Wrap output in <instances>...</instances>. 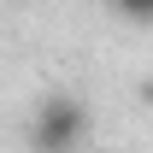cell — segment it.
Wrapping results in <instances>:
<instances>
[{"mask_svg":"<svg viewBox=\"0 0 153 153\" xmlns=\"http://www.w3.org/2000/svg\"><path fill=\"white\" fill-rule=\"evenodd\" d=\"M118 6V18H130V24H153V0H112Z\"/></svg>","mask_w":153,"mask_h":153,"instance_id":"obj_2","label":"cell"},{"mask_svg":"<svg viewBox=\"0 0 153 153\" xmlns=\"http://www.w3.org/2000/svg\"><path fill=\"white\" fill-rule=\"evenodd\" d=\"M82 135H88V112L71 94H47L36 106V118H30V141L36 147H76Z\"/></svg>","mask_w":153,"mask_h":153,"instance_id":"obj_1","label":"cell"}]
</instances>
